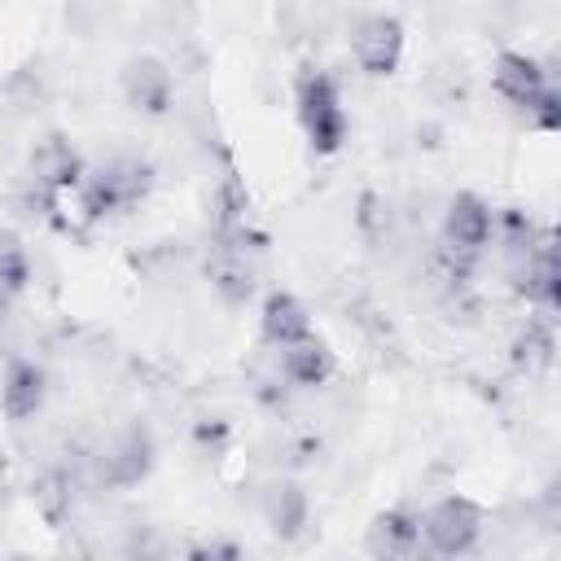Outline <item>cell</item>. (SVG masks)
<instances>
[{
	"instance_id": "16",
	"label": "cell",
	"mask_w": 561,
	"mask_h": 561,
	"mask_svg": "<svg viewBox=\"0 0 561 561\" xmlns=\"http://www.w3.org/2000/svg\"><path fill=\"white\" fill-rule=\"evenodd\" d=\"M307 513H311L307 508V491L298 482H272L263 491V522L272 526V535H280V539L302 535Z\"/></svg>"
},
{
	"instance_id": "1",
	"label": "cell",
	"mask_w": 561,
	"mask_h": 561,
	"mask_svg": "<svg viewBox=\"0 0 561 561\" xmlns=\"http://www.w3.org/2000/svg\"><path fill=\"white\" fill-rule=\"evenodd\" d=\"M294 114H298V127L311 153L329 158L346 145L351 118L342 105V88L324 66H302L294 75Z\"/></svg>"
},
{
	"instance_id": "17",
	"label": "cell",
	"mask_w": 561,
	"mask_h": 561,
	"mask_svg": "<svg viewBox=\"0 0 561 561\" xmlns=\"http://www.w3.org/2000/svg\"><path fill=\"white\" fill-rule=\"evenodd\" d=\"M210 289L219 294L224 307H245L254 294V272L232 241H219V259L210 263Z\"/></svg>"
},
{
	"instance_id": "18",
	"label": "cell",
	"mask_w": 561,
	"mask_h": 561,
	"mask_svg": "<svg viewBox=\"0 0 561 561\" xmlns=\"http://www.w3.org/2000/svg\"><path fill=\"white\" fill-rule=\"evenodd\" d=\"M31 285V259L13 237H0V302H18Z\"/></svg>"
},
{
	"instance_id": "2",
	"label": "cell",
	"mask_w": 561,
	"mask_h": 561,
	"mask_svg": "<svg viewBox=\"0 0 561 561\" xmlns=\"http://www.w3.org/2000/svg\"><path fill=\"white\" fill-rule=\"evenodd\" d=\"M153 188V167L140 158H110L105 167H88L83 184H79V210L88 224L127 215L131 206H140Z\"/></svg>"
},
{
	"instance_id": "12",
	"label": "cell",
	"mask_w": 561,
	"mask_h": 561,
	"mask_svg": "<svg viewBox=\"0 0 561 561\" xmlns=\"http://www.w3.org/2000/svg\"><path fill=\"white\" fill-rule=\"evenodd\" d=\"M311 333H316L311 329V311L302 307L298 294H289V289H267L263 294V302H259V337H263V346L280 351V346H294V342H302Z\"/></svg>"
},
{
	"instance_id": "20",
	"label": "cell",
	"mask_w": 561,
	"mask_h": 561,
	"mask_svg": "<svg viewBox=\"0 0 561 561\" xmlns=\"http://www.w3.org/2000/svg\"><path fill=\"white\" fill-rule=\"evenodd\" d=\"M4 469H9V460H4V447H0V482H4Z\"/></svg>"
},
{
	"instance_id": "7",
	"label": "cell",
	"mask_w": 561,
	"mask_h": 561,
	"mask_svg": "<svg viewBox=\"0 0 561 561\" xmlns=\"http://www.w3.org/2000/svg\"><path fill=\"white\" fill-rule=\"evenodd\" d=\"M26 167H31V180H35L39 188H48V193H79V184H83V175H88V158H83L79 145H75L70 136H61V131L39 136V140L31 145Z\"/></svg>"
},
{
	"instance_id": "3",
	"label": "cell",
	"mask_w": 561,
	"mask_h": 561,
	"mask_svg": "<svg viewBox=\"0 0 561 561\" xmlns=\"http://www.w3.org/2000/svg\"><path fill=\"white\" fill-rule=\"evenodd\" d=\"M486 530V508L469 495H443L421 513V548L434 557H465Z\"/></svg>"
},
{
	"instance_id": "11",
	"label": "cell",
	"mask_w": 561,
	"mask_h": 561,
	"mask_svg": "<svg viewBox=\"0 0 561 561\" xmlns=\"http://www.w3.org/2000/svg\"><path fill=\"white\" fill-rule=\"evenodd\" d=\"M548 83H552V79H548V70H543V61L530 57V53L504 48V53H495V61H491V88H495V96H500L504 105H513V110H526Z\"/></svg>"
},
{
	"instance_id": "10",
	"label": "cell",
	"mask_w": 561,
	"mask_h": 561,
	"mask_svg": "<svg viewBox=\"0 0 561 561\" xmlns=\"http://www.w3.org/2000/svg\"><path fill=\"white\" fill-rule=\"evenodd\" d=\"M44 403H48V373L35 359L13 355L0 373V412H4V421L26 425L44 412Z\"/></svg>"
},
{
	"instance_id": "6",
	"label": "cell",
	"mask_w": 561,
	"mask_h": 561,
	"mask_svg": "<svg viewBox=\"0 0 561 561\" xmlns=\"http://www.w3.org/2000/svg\"><path fill=\"white\" fill-rule=\"evenodd\" d=\"M153 456H158L153 434H149L145 425H127V430H118V434L101 447V456H96L101 482L114 486V491H131V486H140V482L153 473Z\"/></svg>"
},
{
	"instance_id": "8",
	"label": "cell",
	"mask_w": 561,
	"mask_h": 561,
	"mask_svg": "<svg viewBox=\"0 0 561 561\" xmlns=\"http://www.w3.org/2000/svg\"><path fill=\"white\" fill-rule=\"evenodd\" d=\"M123 83V101L136 110V114H149V118H162L171 105H175V75L167 70V61L158 57H131L118 75Z\"/></svg>"
},
{
	"instance_id": "19",
	"label": "cell",
	"mask_w": 561,
	"mask_h": 561,
	"mask_svg": "<svg viewBox=\"0 0 561 561\" xmlns=\"http://www.w3.org/2000/svg\"><path fill=\"white\" fill-rule=\"evenodd\" d=\"M522 114H526V127H530V131H548V136L561 131V92L548 83Z\"/></svg>"
},
{
	"instance_id": "5",
	"label": "cell",
	"mask_w": 561,
	"mask_h": 561,
	"mask_svg": "<svg viewBox=\"0 0 561 561\" xmlns=\"http://www.w3.org/2000/svg\"><path fill=\"white\" fill-rule=\"evenodd\" d=\"M403 48H408V31L394 13H368L351 31V57L368 79H390L403 61Z\"/></svg>"
},
{
	"instance_id": "15",
	"label": "cell",
	"mask_w": 561,
	"mask_h": 561,
	"mask_svg": "<svg viewBox=\"0 0 561 561\" xmlns=\"http://www.w3.org/2000/svg\"><path fill=\"white\" fill-rule=\"evenodd\" d=\"M552 351H557L552 316H530V320L517 329V337H513V346H508V359H513L517 373L539 377V373L552 364Z\"/></svg>"
},
{
	"instance_id": "9",
	"label": "cell",
	"mask_w": 561,
	"mask_h": 561,
	"mask_svg": "<svg viewBox=\"0 0 561 561\" xmlns=\"http://www.w3.org/2000/svg\"><path fill=\"white\" fill-rule=\"evenodd\" d=\"M517 289L526 294V302L539 316H557L561 311V259H557V237L548 228L522 254V285Z\"/></svg>"
},
{
	"instance_id": "4",
	"label": "cell",
	"mask_w": 561,
	"mask_h": 561,
	"mask_svg": "<svg viewBox=\"0 0 561 561\" xmlns=\"http://www.w3.org/2000/svg\"><path fill=\"white\" fill-rule=\"evenodd\" d=\"M486 245H495V210L478 193H456L443 210V254L451 259V272L473 267Z\"/></svg>"
},
{
	"instance_id": "13",
	"label": "cell",
	"mask_w": 561,
	"mask_h": 561,
	"mask_svg": "<svg viewBox=\"0 0 561 561\" xmlns=\"http://www.w3.org/2000/svg\"><path fill=\"white\" fill-rule=\"evenodd\" d=\"M333 373H337V355L329 351L324 337L311 333V337H302L294 346H280V377H285V386H294V390H320V386L333 381Z\"/></svg>"
},
{
	"instance_id": "14",
	"label": "cell",
	"mask_w": 561,
	"mask_h": 561,
	"mask_svg": "<svg viewBox=\"0 0 561 561\" xmlns=\"http://www.w3.org/2000/svg\"><path fill=\"white\" fill-rule=\"evenodd\" d=\"M364 548H368L373 557H412V552L421 548V513H412L408 504L381 508V513L368 522Z\"/></svg>"
}]
</instances>
